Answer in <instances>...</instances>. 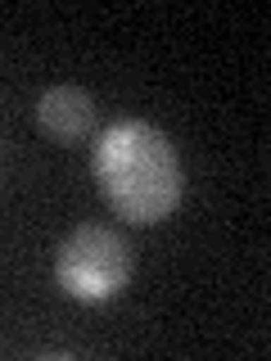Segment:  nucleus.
<instances>
[{"instance_id": "nucleus-1", "label": "nucleus", "mask_w": 271, "mask_h": 361, "mask_svg": "<svg viewBox=\"0 0 271 361\" xmlns=\"http://www.w3.org/2000/svg\"><path fill=\"white\" fill-rule=\"evenodd\" d=\"M95 180L109 208L136 226H158L163 217H172L186 195V176H181L172 140L140 118L113 122L100 135Z\"/></svg>"}, {"instance_id": "nucleus-2", "label": "nucleus", "mask_w": 271, "mask_h": 361, "mask_svg": "<svg viewBox=\"0 0 271 361\" xmlns=\"http://www.w3.org/2000/svg\"><path fill=\"white\" fill-rule=\"evenodd\" d=\"M54 276H59V289L77 302H109L127 289L131 280V248L118 231L109 226H77L73 235L59 244V257H54Z\"/></svg>"}, {"instance_id": "nucleus-3", "label": "nucleus", "mask_w": 271, "mask_h": 361, "mask_svg": "<svg viewBox=\"0 0 271 361\" xmlns=\"http://www.w3.org/2000/svg\"><path fill=\"white\" fill-rule=\"evenodd\" d=\"M37 127L59 145L86 140L90 127H95V99L82 86H50L37 99Z\"/></svg>"}]
</instances>
